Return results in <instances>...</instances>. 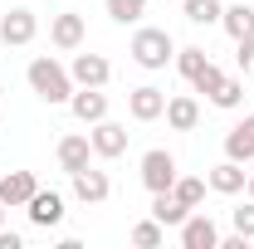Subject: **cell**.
Returning a JSON list of instances; mask_svg holds the SVG:
<instances>
[{"instance_id": "6da1fadb", "label": "cell", "mask_w": 254, "mask_h": 249, "mask_svg": "<svg viewBox=\"0 0 254 249\" xmlns=\"http://www.w3.org/2000/svg\"><path fill=\"white\" fill-rule=\"evenodd\" d=\"M30 88L44 103H64V98H73V83H68V73H64L54 59H34L30 63Z\"/></svg>"}, {"instance_id": "7a4b0ae2", "label": "cell", "mask_w": 254, "mask_h": 249, "mask_svg": "<svg viewBox=\"0 0 254 249\" xmlns=\"http://www.w3.org/2000/svg\"><path fill=\"white\" fill-rule=\"evenodd\" d=\"M132 54H137V63H142V68H161V63L176 54V44H171V34H166V30H137Z\"/></svg>"}, {"instance_id": "3957f363", "label": "cell", "mask_w": 254, "mask_h": 249, "mask_svg": "<svg viewBox=\"0 0 254 249\" xmlns=\"http://www.w3.org/2000/svg\"><path fill=\"white\" fill-rule=\"evenodd\" d=\"M142 181H147L152 195H157V190H171L176 186V156L171 152H147L142 156Z\"/></svg>"}, {"instance_id": "277c9868", "label": "cell", "mask_w": 254, "mask_h": 249, "mask_svg": "<svg viewBox=\"0 0 254 249\" xmlns=\"http://www.w3.org/2000/svg\"><path fill=\"white\" fill-rule=\"evenodd\" d=\"M88 142H93L98 156H123L127 152V127L123 123H103V118H98V127H93Z\"/></svg>"}, {"instance_id": "5b68a950", "label": "cell", "mask_w": 254, "mask_h": 249, "mask_svg": "<svg viewBox=\"0 0 254 249\" xmlns=\"http://www.w3.org/2000/svg\"><path fill=\"white\" fill-rule=\"evenodd\" d=\"M127 108H132V118H137V123H152V118L166 113V93H161V88H132Z\"/></svg>"}, {"instance_id": "8992f818", "label": "cell", "mask_w": 254, "mask_h": 249, "mask_svg": "<svg viewBox=\"0 0 254 249\" xmlns=\"http://www.w3.org/2000/svg\"><path fill=\"white\" fill-rule=\"evenodd\" d=\"M49 39H54L59 49H78V44H83V15H73V10L54 15V25H49Z\"/></svg>"}, {"instance_id": "52a82bcc", "label": "cell", "mask_w": 254, "mask_h": 249, "mask_svg": "<svg viewBox=\"0 0 254 249\" xmlns=\"http://www.w3.org/2000/svg\"><path fill=\"white\" fill-rule=\"evenodd\" d=\"M34 176L30 171H10V176H0V200L5 205H30V195H34Z\"/></svg>"}, {"instance_id": "ba28073f", "label": "cell", "mask_w": 254, "mask_h": 249, "mask_svg": "<svg viewBox=\"0 0 254 249\" xmlns=\"http://www.w3.org/2000/svg\"><path fill=\"white\" fill-rule=\"evenodd\" d=\"M225 156H235V161H254V118L230 127V137H225Z\"/></svg>"}, {"instance_id": "9c48e42d", "label": "cell", "mask_w": 254, "mask_h": 249, "mask_svg": "<svg viewBox=\"0 0 254 249\" xmlns=\"http://www.w3.org/2000/svg\"><path fill=\"white\" fill-rule=\"evenodd\" d=\"M0 39H5V44H30L34 39V15L30 10H10V15L0 20Z\"/></svg>"}, {"instance_id": "30bf717a", "label": "cell", "mask_w": 254, "mask_h": 249, "mask_svg": "<svg viewBox=\"0 0 254 249\" xmlns=\"http://www.w3.org/2000/svg\"><path fill=\"white\" fill-rule=\"evenodd\" d=\"M245 181H250V171H245V166H240L235 156H225L220 166L210 171V186H215V190H225V195H235V190H245Z\"/></svg>"}, {"instance_id": "8fae6325", "label": "cell", "mask_w": 254, "mask_h": 249, "mask_svg": "<svg viewBox=\"0 0 254 249\" xmlns=\"http://www.w3.org/2000/svg\"><path fill=\"white\" fill-rule=\"evenodd\" d=\"M73 78H78L83 88H103V83H108V59H103V54H78V59H73Z\"/></svg>"}, {"instance_id": "7c38bea8", "label": "cell", "mask_w": 254, "mask_h": 249, "mask_svg": "<svg viewBox=\"0 0 254 249\" xmlns=\"http://www.w3.org/2000/svg\"><path fill=\"white\" fill-rule=\"evenodd\" d=\"M186 200L176 195V190H157V200H152V220H161V225H186Z\"/></svg>"}, {"instance_id": "4fadbf2b", "label": "cell", "mask_w": 254, "mask_h": 249, "mask_svg": "<svg viewBox=\"0 0 254 249\" xmlns=\"http://www.w3.org/2000/svg\"><path fill=\"white\" fill-rule=\"evenodd\" d=\"M64 215V195H54V190H34L30 195V220L34 225H59Z\"/></svg>"}, {"instance_id": "5bb4252c", "label": "cell", "mask_w": 254, "mask_h": 249, "mask_svg": "<svg viewBox=\"0 0 254 249\" xmlns=\"http://www.w3.org/2000/svg\"><path fill=\"white\" fill-rule=\"evenodd\" d=\"M73 190H78V195H83V200H108V176H103V171H93V166H78V171H73Z\"/></svg>"}, {"instance_id": "9a60e30c", "label": "cell", "mask_w": 254, "mask_h": 249, "mask_svg": "<svg viewBox=\"0 0 254 249\" xmlns=\"http://www.w3.org/2000/svg\"><path fill=\"white\" fill-rule=\"evenodd\" d=\"M181 240H186V249H215V245H220V230H215L205 215H195V220H186Z\"/></svg>"}, {"instance_id": "2e32d148", "label": "cell", "mask_w": 254, "mask_h": 249, "mask_svg": "<svg viewBox=\"0 0 254 249\" xmlns=\"http://www.w3.org/2000/svg\"><path fill=\"white\" fill-rule=\"evenodd\" d=\"M68 103H73V113H78L83 123H98V118L108 113V98L98 93V88H83V93H73Z\"/></svg>"}, {"instance_id": "e0dca14e", "label": "cell", "mask_w": 254, "mask_h": 249, "mask_svg": "<svg viewBox=\"0 0 254 249\" xmlns=\"http://www.w3.org/2000/svg\"><path fill=\"white\" fill-rule=\"evenodd\" d=\"M88 137H64L59 142V161H64V171H78V166H88Z\"/></svg>"}, {"instance_id": "ac0fdd59", "label": "cell", "mask_w": 254, "mask_h": 249, "mask_svg": "<svg viewBox=\"0 0 254 249\" xmlns=\"http://www.w3.org/2000/svg\"><path fill=\"white\" fill-rule=\"evenodd\" d=\"M195 118H200L195 98H171V103H166V123H171V127H181V132H190V127H195Z\"/></svg>"}, {"instance_id": "d6986e66", "label": "cell", "mask_w": 254, "mask_h": 249, "mask_svg": "<svg viewBox=\"0 0 254 249\" xmlns=\"http://www.w3.org/2000/svg\"><path fill=\"white\" fill-rule=\"evenodd\" d=\"M220 20L230 30V39H250L254 34V5H235V10H225Z\"/></svg>"}, {"instance_id": "ffe728a7", "label": "cell", "mask_w": 254, "mask_h": 249, "mask_svg": "<svg viewBox=\"0 0 254 249\" xmlns=\"http://www.w3.org/2000/svg\"><path fill=\"white\" fill-rule=\"evenodd\" d=\"M220 0H186V20H195V25H210V20H220Z\"/></svg>"}, {"instance_id": "44dd1931", "label": "cell", "mask_w": 254, "mask_h": 249, "mask_svg": "<svg viewBox=\"0 0 254 249\" xmlns=\"http://www.w3.org/2000/svg\"><path fill=\"white\" fill-rule=\"evenodd\" d=\"M132 245H142V249H157V245H161V220H142V225L132 230Z\"/></svg>"}, {"instance_id": "7402d4cb", "label": "cell", "mask_w": 254, "mask_h": 249, "mask_svg": "<svg viewBox=\"0 0 254 249\" xmlns=\"http://www.w3.org/2000/svg\"><path fill=\"white\" fill-rule=\"evenodd\" d=\"M176 63H181V73H186V78H195L210 59H205V49H195V44H190V49H181V54H176Z\"/></svg>"}, {"instance_id": "603a6c76", "label": "cell", "mask_w": 254, "mask_h": 249, "mask_svg": "<svg viewBox=\"0 0 254 249\" xmlns=\"http://www.w3.org/2000/svg\"><path fill=\"white\" fill-rule=\"evenodd\" d=\"M176 195H181V200H186L190 210H195V205H200V200H205V181H195V176H186V181H176Z\"/></svg>"}, {"instance_id": "cb8c5ba5", "label": "cell", "mask_w": 254, "mask_h": 249, "mask_svg": "<svg viewBox=\"0 0 254 249\" xmlns=\"http://www.w3.org/2000/svg\"><path fill=\"white\" fill-rule=\"evenodd\" d=\"M142 10H147V0H108V15H113V20H137V15H142Z\"/></svg>"}, {"instance_id": "d4e9b609", "label": "cell", "mask_w": 254, "mask_h": 249, "mask_svg": "<svg viewBox=\"0 0 254 249\" xmlns=\"http://www.w3.org/2000/svg\"><path fill=\"white\" fill-rule=\"evenodd\" d=\"M240 93H245V88H240V78H220V88H215V103H220V108H235V103H240Z\"/></svg>"}, {"instance_id": "484cf974", "label": "cell", "mask_w": 254, "mask_h": 249, "mask_svg": "<svg viewBox=\"0 0 254 249\" xmlns=\"http://www.w3.org/2000/svg\"><path fill=\"white\" fill-rule=\"evenodd\" d=\"M220 68H215V63H205V68H200V73H195V78H190V83H195V88H200V93H215V88H220Z\"/></svg>"}, {"instance_id": "4316f807", "label": "cell", "mask_w": 254, "mask_h": 249, "mask_svg": "<svg viewBox=\"0 0 254 249\" xmlns=\"http://www.w3.org/2000/svg\"><path fill=\"white\" fill-rule=\"evenodd\" d=\"M235 230H240V235H250V240H254V200H250V205H240V210H235Z\"/></svg>"}, {"instance_id": "83f0119b", "label": "cell", "mask_w": 254, "mask_h": 249, "mask_svg": "<svg viewBox=\"0 0 254 249\" xmlns=\"http://www.w3.org/2000/svg\"><path fill=\"white\" fill-rule=\"evenodd\" d=\"M240 68L254 73V34H250V39H240Z\"/></svg>"}, {"instance_id": "f1b7e54d", "label": "cell", "mask_w": 254, "mask_h": 249, "mask_svg": "<svg viewBox=\"0 0 254 249\" xmlns=\"http://www.w3.org/2000/svg\"><path fill=\"white\" fill-rule=\"evenodd\" d=\"M0 249H20V235H10V230H0Z\"/></svg>"}, {"instance_id": "f546056e", "label": "cell", "mask_w": 254, "mask_h": 249, "mask_svg": "<svg viewBox=\"0 0 254 249\" xmlns=\"http://www.w3.org/2000/svg\"><path fill=\"white\" fill-rule=\"evenodd\" d=\"M250 195H254V171H250Z\"/></svg>"}, {"instance_id": "4dcf8cb0", "label": "cell", "mask_w": 254, "mask_h": 249, "mask_svg": "<svg viewBox=\"0 0 254 249\" xmlns=\"http://www.w3.org/2000/svg\"><path fill=\"white\" fill-rule=\"evenodd\" d=\"M0 220H5V200H0Z\"/></svg>"}]
</instances>
